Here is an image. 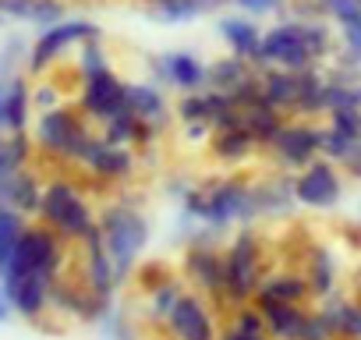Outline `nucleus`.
<instances>
[{"instance_id": "f257e3e1", "label": "nucleus", "mask_w": 361, "mask_h": 340, "mask_svg": "<svg viewBox=\"0 0 361 340\" xmlns=\"http://www.w3.org/2000/svg\"><path fill=\"white\" fill-rule=\"evenodd\" d=\"M96 227H99V238H103V248L114 262V273H117V284H128L138 259H142V248L149 241V224L145 217L128 202V199H114L99 210L96 217Z\"/></svg>"}, {"instance_id": "f03ea898", "label": "nucleus", "mask_w": 361, "mask_h": 340, "mask_svg": "<svg viewBox=\"0 0 361 340\" xmlns=\"http://www.w3.org/2000/svg\"><path fill=\"white\" fill-rule=\"evenodd\" d=\"M96 210L85 199V192L68 181V178H54L43 185V199H39V224L50 227L64 245H82L92 231H96Z\"/></svg>"}, {"instance_id": "7ed1b4c3", "label": "nucleus", "mask_w": 361, "mask_h": 340, "mask_svg": "<svg viewBox=\"0 0 361 340\" xmlns=\"http://www.w3.org/2000/svg\"><path fill=\"white\" fill-rule=\"evenodd\" d=\"M262 245L255 227H241L224 248V301L231 308L248 305L262 284Z\"/></svg>"}, {"instance_id": "20e7f679", "label": "nucleus", "mask_w": 361, "mask_h": 340, "mask_svg": "<svg viewBox=\"0 0 361 340\" xmlns=\"http://www.w3.org/2000/svg\"><path fill=\"white\" fill-rule=\"evenodd\" d=\"M71 245H64L50 227L43 224H29L25 234L18 238V248L11 255V266L8 273H32V277H47V280H57L61 269H64V255H68Z\"/></svg>"}, {"instance_id": "39448f33", "label": "nucleus", "mask_w": 361, "mask_h": 340, "mask_svg": "<svg viewBox=\"0 0 361 340\" xmlns=\"http://www.w3.org/2000/svg\"><path fill=\"white\" fill-rule=\"evenodd\" d=\"M206 192V234H220L231 224H252L255 220V202H252V185L238 181V178H224L202 188Z\"/></svg>"}, {"instance_id": "423d86ee", "label": "nucleus", "mask_w": 361, "mask_h": 340, "mask_svg": "<svg viewBox=\"0 0 361 340\" xmlns=\"http://www.w3.org/2000/svg\"><path fill=\"white\" fill-rule=\"evenodd\" d=\"M68 159H71V163H78V166H85L92 178L110 181V185L128 181V178H131V170H135V159H131V152H128V149L106 145V142H103L99 135H92L89 128L75 138V145L68 149Z\"/></svg>"}, {"instance_id": "0eeeda50", "label": "nucleus", "mask_w": 361, "mask_h": 340, "mask_svg": "<svg viewBox=\"0 0 361 340\" xmlns=\"http://www.w3.org/2000/svg\"><path fill=\"white\" fill-rule=\"evenodd\" d=\"M180 277H185L202 298L213 301V308H224V252L213 241H192L185 259H180Z\"/></svg>"}, {"instance_id": "6e6552de", "label": "nucleus", "mask_w": 361, "mask_h": 340, "mask_svg": "<svg viewBox=\"0 0 361 340\" xmlns=\"http://www.w3.org/2000/svg\"><path fill=\"white\" fill-rule=\"evenodd\" d=\"M163 333L170 340H216L220 326H216V308L209 298H202L199 291H188L177 301V308L170 312Z\"/></svg>"}, {"instance_id": "1a4fd4ad", "label": "nucleus", "mask_w": 361, "mask_h": 340, "mask_svg": "<svg viewBox=\"0 0 361 340\" xmlns=\"http://www.w3.org/2000/svg\"><path fill=\"white\" fill-rule=\"evenodd\" d=\"M343 195V178L336 163H329L326 156H319L315 163H308L305 170H298L294 178V202L308 206V210H333Z\"/></svg>"}, {"instance_id": "9d476101", "label": "nucleus", "mask_w": 361, "mask_h": 340, "mask_svg": "<svg viewBox=\"0 0 361 340\" xmlns=\"http://www.w3.org/2000/svg\"><path fill=\"white\" fill-rule=\"evenodd\" d=\"M262 64H273L283 71H305L315 64V57L305 43L301 22H283L262 36Z\"/></svg>"}, {"instance_id": "9b49d317", "label": "nucleus", "mask_w": 361, "mask_h": 340, "mask_svg": "<svg viewBox=\"0 0 361 340\" xmlns=\"http://www.w3.org/2000/svg\"><path fill=\"white\" fill-rule=\"evenodd\" d=\"M273 156L280 159V166L287 170H305L308 163H315L322 156V128L315 124H305V121H294V124H283L273 138Z\"/></svg>"}, {"instance_id": "f8f14e48", "label": "nucleus", "mask_w": 361, "mask_h": 340, "mask_svg": "<svg viewBox=\"0 0 361 340\" xmlns=\"http://www.w3.org/2000/svg\"><path fill=\"white\" fill-rule=\"evenodd\" d=\"M89 40H99V29L92 22H57V25L43 29V36L36 40V47L29 54V71L43 75L71 43H89Z\"/></svg>"}, {"instance_id": "ddd939ff", "label": "nucleus", "mask_w": 361, "mask_h": 340, "mask_svg": "<svg viewBox=\"0 0 361 340\" xmlns=\"http://www.w3.org/2000/svg\"><path fill=\"white\" fill-rule=\"evenodd\" d=\"M50 284L54 280L32 277V273H4L0 277V287H4L11 312L25 315L29 322H39L50 312Z\"/></svg>"}, {"instance_id": "4468645a", "label": "nucleus", "mask_w": 361, "mask_h": 340, "mask_svg": "<svg viewBox=\"0 0 361 340\" xmlns=\"http://www.w3.org/2000/svg\"><path fill=\"white\" fill-rule=\"evenodd\" d=\"M82 85H85V89H82V110H85L92 121L106 124L110 117H117L121 110H128V103H124L128 82H121L110 68H106V71H96V75H85Z\"/></svg>"}, {"instance_id": "2eb2a0df", "label": "nucleus", "mask_w": 361, "mask_h": 340, "mask_svg": "<svg viewBox=\"0 0 361 340\" xmlns=\"http://www.w3.org/2000/svg\"><path fill=\"white\" fill-rule=\"evenodd\" d=\"M82 131H85V124L71 107H54V110L39 114V121H36V145L50 156L68 159V149L75 145V138Z\"/></svg>"}, {"instance_id": "dca6fc26", "label": "nucleus", "mask_w": 361, "mask_h": 340, "mask_svg": "<svg viewBox=\"0 0 361 340\" xmlns=\"http://www.w3.org/2000/svg\"><path fill=\"white\" fill-rule=\"evenodd\" d=\"M82 248V284L89 294H96L99 301H114V291L121 287L117 284V273H114V262L103 248V238H99V227L78 245Z\"/></svg>"}, {"instance_id": "f3484780", "label": "nucleus", "mask_w": 361, "mask_h": 340, "mask_svg": "<svg viewBox=\"0 0 361 340\" xmlns=\"http://www.w3.org/2000/svg\"><path fill=\"white\" fill-rule=\"evenodd\" d=\"M252 305L262 312L269 340H298L301 326L312 312L308 305H287V301H252Z\"/></svg>"}, {"instance_id": "a211bd4d", "label": "nucleus", "mask_w": 361, "mask_h": 340, "mask_svg": "<svg viewBox=\"0 0 361 340\" xmlns=\"http://www.w3.org/2000/svg\"><path fill=\"white\" fill-rule=\"evenodd\" d=\"M159 75L185 92H206V85H209V68L192 54H163Z\"/></svg>"}, {"instance_id": "6ab92c4d", "label": "nucleus", "mask_w": 361, "mask_h": 340, "mask_svg": "<svg viewBox=\"0 0 361 340\" xmlns=\"http://www.w3.org/2000/svg\"><path fill=\"white\" fill-rule=\"evenodd\" d=\"M312 291H308V280L305 273L298 269H280V273H269L262 277L259 291L252 301H287V305H308Z\"/></svg>"}, {"instance_id": "aec40b11", "label": "nucleus", "mask_w": 361, "mask_h": 340, "mask_svg": "<svg viewBox=\"0 0 361 340\" xmlns=\"http://www.w3.org/2000/svg\"><path fill=\"white\" fill-rule=\"evenodd\" d=\"M319 315L326 319V326L333 329L336 340H361V301L329 294V298H322Z\"/></svg>"}, {"instance_id": "412c9836", "label": "nucleus", "mask_w": 361, "mask_h": 340, "mask_svg": "<svg viewBox=\"0 0 361 340\" xmlns=\"http://www.w3.org/2000/svg\"><path fill=\"white\" fill-rule=\"evenodd\" d=\"M39 199H43V185H39V178L32 174L29 166L4 181V206L15 210V213H22L25 220L29 217H39Z\"/></svg>"}, {"instance_id": "4be33fe9", "label": "nucleus", "mask_w": 361, "mask_h": 340, "mask_svg": "<svg viewBox=\"0 0 361 340\" xmlns=\"http://www.w3.org/2000/svg\"><path fill=\"white\" fill-rule=\"evenodd\" d=\"M220 36L231 43L234 57H241L248 64H262V32L255 29V22L227 18V22H220Z\"/></svg>"}, {"instance_id": "5701e85b", "label": "nucleus", "mask_w": 361, "mask_h": 340, "mask_svg": "<svg viewBox=\"0 0 361 340\" xmlns=\"http://www.w3.org/2000/svg\"><path fill=\"white\" fill-rule=\"evenodd\" d=\"M188 294V280L185 277H170L166 284H159L156 291H149V298H145V322L149 326H156V329H163L166 326V319H170V312L177 308V301Z\"/></svg>"}, {"instance_id": "b1692460", "label": "nucleus", "mask_w": 361, "mask_h": 340, "mask_svg": "<svg viewBox=\"0 0 361 340\" xmlns=\"http://www.w3.org/2000/svg\"><path fill=\"white\" fill-rule=\"evenodd\" d=\"M32 110V92L22 78H11L4 89V107H0V128L4 131H25Z\"/></svg>"}, {"instance_id": "393cba45", "label": "nucleus", "mask_w": 361, "mask_h": 340, "mask_svg": "<svg viewBox=\"0 0 361 340\" xmlns=\"http://www.w3.org/2000/svg\"><path fill=\"white\" fill-rule=\"evenodd\" d=\"M259 82H262V99L273 110H294V103H298V71L269 68Z\"/></svg>"}, {"instance_id": "a878e982", "label": "nucleus", "mask_w": 361, "mask_h": 340, "mask_svg": "<svg viewBox=\"0 0 361 340\" xmlns=\"http://www.w3.org/2000/svg\"><path fill=\"white\" fill-rule=\"evenodd\" d=\"M209 149H213V156H216L220 163H241V159H248V156H252V149H259V145H255V138L248 135V128L241 124V128L213 131Z\"/></svg>"}, {"instance_id": "bb28decb", "label": "nucleus", "mask_w": 361, "mask_h": 340, "mask_svg": "<svg viewBox=\"0 0 361 340\" xmlns=\"http://www.w3.org/2000/svg\"><path fill=\"white\" fill-rule=\"evenodd\" d=\"M305 280H308V291L312 298H329L336 294V259L326 252V248H315L308 252V269H305Z\"/></svg>"}, {"instance_id": "cd10ccee", "label": "nucleus", "mask_w": 361, "mask_h": 340, "mask_svg": "<svg viewBox=\"0 0 361 340\" xmlns=\"http://www.w3.org/2000/svg\"><path fill=\"white\" fill-rule=\"evenodd\" d=\"M245 128H248V135L255 138V145L269 149L273 138H276V131L283 128V114L273 110L269 103H255V107L245 110Z\"/></svg>"}, {"instance_id": "c85d7f7f", "label": "nucleus", "mask_w": 361, "mask_h": 340, "mask_svg": "<svg viewBox=\"0 0 361 340\" xmlns=\"http://www.w3.org/2000/svg\"><path fill=\"white\" fill-rule=\"evenodd\" d=\"M124 103H128V110H131L138 121H145V124H152V128L159 124V117H163V110H166L163 92H159L156 85H128Z\"/></svg>"}, {"instance_id": "c756f323", "label": "nucleus", "mask_w": 361, "mask_h": 340, "mask_svg": "<svg viewBox=\"0 0 361 340\" xmlns=\"http://www.w3.org/2000/svg\"><path fill=\"white\" fill-rule=\"evenodd\" d=\"M29 156H32V142L25 131H8L0 138V178H11L18 170L29 166Z\"/></svg>"}, {"instance_id": "7c9ffc66", "label": "nucleus", "mask_w": 361, "mask_h": 340, "mask_svg": "<svg viewBox=\"0 0 361 340\" xmlns=\"http://www.w3.org/2000/svg\"><path fill=\"white\" fill-rule=\"evenodd\" d=\"M25 227H29V220H25L22 213H15V210H8V206H0V277L8 273L11 255H15L18 238L25 234Z\"/></svg>"}, {"instance_id": "2f4dec72", "label": "nucleus", "mask_w": 361, "mask_h": 340, "mask_svg": "<svg viewBox=\"0 0 361 340\" xmlns=\"http://www.w3.org/2000/svg\"><path fill=\"white\" fill-rule=\"evenodd\" d=\"M322 92H326V78L315 68L298 71V103H294V110L298 114H326Z\"/></svg>"}, {"instance_id": "473e14b6", "label": "nucleus", "mask_w": 361, "mask_h": 340, "mask_svg": "<svg viewBox=\"0 0 361 340\" xmlns=\"http://www.w3.org/2000/svg\"><path fill=\"white\" fill-rule=\"evenodd\" d=\"M248 78H252V71H248V61H241V57H227L209 68V89H216V92H234Z\"/></svg>"}, {"instance_id": "72a5a7b5", "label": "nucleus", "mask_w": 361, "mask_h": 340, "mask_svg": "<svg viewBox=\"0 0 361 340\" xmlns=\"http://www.w3.org/2000/svg\"><path fill=\"white\" fill-rule=\"evenodd\" d=\"M106 145H117V149H128V142L138 138V117L131 110H121L117 117H110L103 124V135H99Z\"/></svg>"}, {"instance_id": "f704fd0d", "label": "nucleus", "mask_w": 361, "mask_h": 340, "mask_svg": "<svg viewBox=\"0 0 361 340\" xmlns=\"http://www.w3.org/2000/svg\"><path fill=\"white\" fill-rule=\"evenodd\" d=\"M152 15L159 22H188V18H199V4L195 0H152Z\"/></svg>"}, {"instance_id": "c9c22d12", "label": "nucleus", "mask_w": 361, "mask_h": 340, "mask_svg": "<svg viewBox=\"0 0 361 340\" xmlns=\"http://www.w3.org/2000/svg\"><path fill=\"white\" fill-rule=\"evenodd\" d=\"M131 277H135V280H138V287L149 294V291H156L159 284H166V280H170V277H177V273H173L163 259H149V262L142 259V266H135V273H131Z\"/></svg>"}, {"instance_id": "e433bc0d", "label": "nucleus", "mask_w": 361, "mask_h": 340, "mask_svg": "<svg viewBox=\"0 0 361 340\" xmlns=\"http://www.w3.org/2000/svg\"><path fill=\"white\" fill-rule=\"evenodd\" d=\"M231 326L241 329V333H252V336H269V333H266V319H262V312H259L252 301L231 308Z\"/></svg>"}, {"instance_id": "4c0bfd02", "label": "nucleus", "mask_w": 361, "mask_h": 340, "mask_svg": "<svg viewBox=\"0 0 361 340\" xmlns=\"http://www.w3.org/2000/svg\"><path fill=\"white\" fill-rule=\"evenodd\" d=\"M180 121L185 124H199V121H209V103H206V92H188L177 107Z\"/></svg>"}, {"instance_id": "58836bf2", "label": "nucleus", "mask_w": 361, "mask_h": 340, "mask_svg": "<svg viewBox=\"0 0 361 340\" xmlns=\"http://www.w3.org/2000/svg\"><path fill=\"white\" fill-rule=\"evenodd\" d=\"M99 326H103V333H106L110 340H135V326H131L128 315L117 312V308H110V312L99 319Z\"/></svg>"}, {"instance_id": "ea45409f", "label": "nucleus", "mask_w": 361, "mask_h": 340, "mask_svg": "<svg viewBox=\"0 0 361 340\" xmlns=\"http://www.w3.org/2000/svg\"><path fill=\"white\" fill-rule=\"evenodd\" d=\"M319 8L336 22V25H343V22H354V18H361V4L357 0H319Z\"/></svg>"}, {"instance_id": "a19ab883", "label": "nucleus", "mask_w": 361, "mask_h": 340, "mask_svg": "<svg viewBox=\"0 0 361 340\" xmlns=\"http://www.w3.org/2000/svg\"><path fill=\"white\" fill-rule=\"evenodd\" d=\"M329 128L361 142V110H333L329 114Z\"/></svg>"}, {"instance_id": "79ce46f5", "label": "nucleus", "mask_w": 361, "mask_h": 340, "mask_svg": "<svg viewBox=\"0 0 361 340\" xmlns=\"http://www.w3.org/2000/svg\"><path fill=\"white\" fill-rule=\"evenodd\" d=\"M78 68H82V75L106 71V57H103V50H99V43H96V40L82 43V61H78Z\"/></svg>"}, {"instance_id": "37998d69", "label": "nucleus", "mask_w": 361, "mask_h": 340, "mask_svg": "<svg viewBox=\"0 0 361 340\" xmlns=\"http://www.w3.org/2000/svg\"><path fill=\"white\" fill-rule=\"evenodd\" d=\"M234 4H241L248 15H269L280 8V0H234Z\"/></svg>"}, {"instance_id": "c03bdc74", "label": "nucleus", "mask_w": 361, "mask_h": 340, "mask_svg": "<svg viewBox=\"0 0 361 340\" xmlns=\"http://www.w3.org/2000/svg\"><path fill=\"white\" fill-rule=\"evenodd\" d=\"M216 340H269V336H252V333H241V329L227 326V329H220V336H216Z\"/></svg>"}, {"instance_id": "a18cd8bd", "label": "nucleus", "mask_w": 361, "mask_h": 340, "mask_svg": "<svg viewBox=\"0 0 361 340\" xmlns=\"http://www.w3.org/2000/svg\"><path fill=\"white\" fill-rule=\"evenodd\" d=\"M195 4H199V11L206 15V11H216L220 4H227V0H195Z\"/></svg>"}, {"instance_id": "49530a36", "label": "nucleus", "mask_w": 361, "mask_h": 340, "mask_svg": "<svg viewBox=\"0 0 361 340\" xmlns=\"http://www.w3.org/2000/svg\"><path fill=\"white\" fill-rule=\"evenodd\" d=\"M8 312H11V305H8V298H4V287H0V322L8 319Z\"/></svg>"}, {"instance_id": "de8ad7c7", "label": "nucleus", "mask_w": 361, "mask_h": 340, "mask_svg": "<svg viewBox=\"0 0 361 340\" xmlns=\"http://www.w3.org/2000/svg\"><path fill=\"white\" fill-rule=\"evenodd\" d=\"M4 89H8V78H0V107H4Z\"/></svg>"}, {"instance_id": "09e8293b", "label": "nucleus", "mask_w": 361, "mask_h": 340, "mask_svg": "<svg viewBox=\"0 0 361 340\" xmlns=\"http://www.w3.org/2000/svg\"><path fill=\"white\" fill-rule=\"evenodd\" d=\"M357 4H361V0H357Z\"/></svg>"}]
</instances>
